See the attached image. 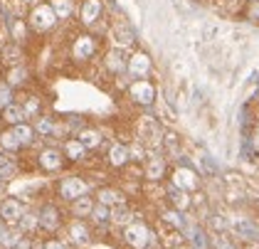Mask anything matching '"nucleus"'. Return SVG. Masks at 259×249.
<instances>
[{
  "label": "nucleus",
  "instance_id": "nucleus-1",
  "mask_svg": "<svg viewBox=\"0 0 259 249\" xmlns=\"http://www.w3.org/2000/svg\"><path fill=\"white\" fill-rule=\"evenodd\" d=\"M151 237H153V232L148 230L146 222H139V220H134L128 227H123V242L131 249H146L151 244Z\"/></svg>",
  "mask_w": 259,
  "mask_h": 249
},
{
  "label": "nucleus",
  "instance_id": "nucleus-2",
  "mask_svg": "<svg viewBox=\"0 0 259 249\" xmlns=\"http://www.w3.org/2000/svg\"><path fill=\"white\" fill-rule=\"evenodd\" d=\"M84 195H89V183L79 178V175H67L60 180V197L67 202H74Z\"/></svg>",
  "mask_w": 259,
  "mask_h": 249
},
{
  "label": "nucleus",
  "instance_id": "nucleus-3",
  "mask_svg": "<svg viewBox=\"0 0 259 249\" xmlns=\"http://www.w3.org/2000/svg\"><path fill=\"white\" fill-rule=\"evenodd\" d=\"M25 205H22L18 197H5L3 202H0V222L5 225V227H13V225H18L20 222V217L25 215Z\"/></svg>",
  "mask_w": 259,
  "mask_h": 249
},
{
  "label": "nucleus",
  "instance_id": "nucleus-4",
  "mask_svg": "<svg viewBox=\"0 0 259 249\" xmlns=\"http://www.w3.org/2000/svg\"><path fill=\"white\" fill-rule=\"evenodd\" d=\"M128 96L136 101V104H143V106H151L153 99H156V87L148 81V79H139L128 87Z\"/></svg>",
  "mask_w": 259,
  "mask_h": 249
},
{
  "label": "nucleus",
  "instance_id": "nucleus-5",
  "mask_svg": "<svg viewBox=\"0 0 259 249\" xmlns=\"http://www.w3.org/2000/svg\"><path fill=\"white\" fill-rule=\"evenodd\" d=\"M37 220H40V227L45 232L60 230V225H62V215H60V210H57V205H52V202L42 205V210L37 212Z\"/></svg>",
  "mask_w": 259,
  "mask_h": 249
},
{
  "label": "nucleus",
  "instance_id": "nucleus-6",
  "mask_svg": "<svg viewBox=\"0 0 259 249\" xmlns=\"http://www.w3.org/2000/svg\"><path fill=\"white\" fill-rule=\"evenodd\" d=\"M55 22H57V15H55V10L50 5H37L32 10V15H30V25L35 30H50Z\"/></svg>",
  "mask_w": 259,
  "mask_h": 249
},
{
  "label": "nucleus",
  "instance_id": "nucleus-7",
  "mask_svg": "<svg viewBox=\"0 0 259 249\" xmlns=\"http://www.w3.org/2000/svg\"><path fill=\"white\" fill-rule=\"evenodd\" d=\"M198 185H200L198 175L190 171V168H176V171H173V188L190 192V190H195Z\"/></svg>",
  "mask_w": 259,
  "mask_h": 249
},
{
  "label": "nucleus",
  "instance_id": "nucleus-8",
  "mask_svg": "<svg viewBox=\"0 0 259 249\" xmlns=\"http://www.w3.org/2000/svg\"><path fill=\"white\" fill-rule=\"evenodd\" d=\"M67 234H69V242H72V244H77V247L89 244V239H92V232H89V227L84 225V220H74V222H69Z\"/></svg>",
  "mask_w": 259,
  "mask_h": 249
},
{
  "label": "nucleus",
  "instance_id": "nucleus-9",
  "mask_svg": "<svg viewBox=\"0 0 259 249\" xmlns=\"http://www.w3.org/2000/svg\"><path fill=\"white\" fill-rule=\"evenodd\" d=\"M40 165L47 173L60 171L62 165H64V153L57 151V148H45V151L40 153Z\"/></svg>",
  "mask_w": 259,
  "mask_h": 249
},
{
  "label": "nucleus",
  "instance_id": "nucleus-10",
  "mask_svg": "<svg viewBox=\"0 0 259 249\" xmlns=\"http://www.w3.org/2000/svg\"><path fill=\"white\" fill-rule=\"evenodd\" d=\"M97 202L99 205H106V208H119V205H126V197L123 192H119L116 188H101L97 192Z\"/></svg>",
  "mask_w": 259,
  "mask_h": 249
},
{
  "label": "nucleus",
  "instance_id": "nucleus-11",
  "mask_svg": "<svg viewBox=\"0 0 259 249\" xmlns=\"http://www.w3.org/2000/svg\"><path fill=\"white\" fill-rule=\"evenodd\" d=\"M148 69H151V57L146 55V52H136L134 57L128 59V74H134V77H146L148 74Z\"/></svg>",
  "mask_w": 259,
  "mask_h": 249
},
{
  "label": "nucleus",
  "instance_id": "nucleus-12",
  "mask_svg": "<svg viewBox=\"0 0 259 249\" xmlns=\"http://www.w3.org/2000/svg\"><path fill=\"white\" fill-rule=\"evenodd\" d=\"M94 50H97V42H94V37L81 35V37H77L74 47H72V55H74V59H89L92 55H94Z\"/></svg>",
  "mask_w": 259,
  "mask_h": 249
},
{
  "label": "nucleus",
  "instance_id": "nucleus-13",
  "mask_svg": "<svg viewBox=\"0 0 259 249\" xmlns=\"http://www.w3.org/2000/svg\"><path fill=\"white\" fill-rule=\"evenodd\" d=\"M160 141V126L153 121V118H143L141 121V143L146 146V143H158Z\"/></svg>",
  "mask_w": 259,
  "mask_h": 249
},
{
  "label": "nucleus",
  "instance_id": "nucleus-14",
  "mask_svg": "<svg viewBox=\"0 0 259 249\" xmlns=\"http://www.w3.org/2000/svg\"><path fill=\"white\" fill-rule=\"evenodd\" d=\"M128 160H131V158H128V146L114 143V146L109 148V163H111L114 168H123Z\"/></svg>",
  "mask_w": 259,
  "mask_h": 249
},
{
  "label": "nucleus",
  "instance_id": "nucleus-15",
  "mask_svg": "<svg viewBox=\"0 0 259 249\" xmlns=\"http://www.w3.org/2000/svg\"><path fill=\"white\" fill-rule=\"evenodd\" d=\"M101 15V0H84L81 5V22L84 25H92L97 22Z\"/></svg>",
  "mask_w": 259,
  "mask_h": 249
},
{
  "label": "nucleus",
  "instance_id": "nucleus-16",
  "mask_svg": "<svg viewBox=\"0 0 259 249\" xmlns=\"http://www.w3.org/2000/svg\"><path fill=\"white\" fill-rule=\"evenodd\" d=\"M232 230H235V234L244 237V239H259V227L254 222H249V220H235Z\"/></svg>",
  "mask_w": 259,
  "mask_h": 249
},
{
  "label": "nucleus",
  "instance_id": "nucleus-17",
  "mask_svg": "<svg viewBox=\"0 0 259 249\" xmlns=\"http://www.w3.org/2000/svg\"><path fill=\"white\" fill-rule=\"evenodd\" d=\"M25 111H22L20 104H8L5 109H3V121L5 123H10V126H18V123H25Z\"/></svg>",
  "mask_w": 259,
  "mask_h": 249
},
{
  "label": "nucleus",
  "instance_id": "nucleus-18",
  "mask_svg": "<svg viewBox=\"0 0 259 249\" xmlns=\"http://www.w3.org/2000/svg\"><path fill=\"white\" fill-rule=\"evenodd\" d=\"M163 175H165V158L153 155V158L146 163V178H148V180H160Z\"/></svg>",
  "mask_w": 259,
  "mask_h": 249
},
{
  "label": "nucleus",
  "instance_id": "nucleus-19",
  "mask_svg": "<svg viewBox=\"0 0 259 249\" xmlns=\"http://www.w3.org/2000/svg\"><path fill=\"white\" fill-rule=\"evenodd\" d=\"M168 195H170L168 200H170L173 210L183 212V210H188V208H190V192L178 190V188H170V190H168Z\"/></svg>",
  "mask_w": 259,
  "mask_h": 249
},
{
  "label": "nucleus",
  "instance_id": "nucleus-20",
  "mask_svg": "<svg viewBox=\"0 0 259 249\" xmlns=\"http://www.w3.org/2000/svg\"><path fill=\"white\" fill-rule=\"evenodd\" d=\"M64 155L69 158V160H84V155H87V148L79 143V138H69L67 143H64Z\"/></svg>",
  "mask_w": 259,
  "mask_h": 249
},
{
  "label": "nucleus",
  "instance_id": "nucleus-21",
  "mask_svg": "<svg viewBox=\"0 0 259 249\" xmlns=\"http://www.w3.org/2000/svg\"><path fill=\"white\" fill-rule=\"evenodd\" d=\"M111 222L119 225V227H128L134 222V212L128 210L126 205H119V208H111Z\"/></svg>",
  "mask_w": 259,
  "mask_h": 249
},
{
  "label": "nucleus",
  "instance_id": "nucleus-22",
  "mask_svg": "<svg viewBox=\"0 0 259 249\" xmlns=\"http://www.w3.org/2000/svg\"><path fill=\"white\" fill-rule=\"evenodd\" d=\"M10 131H13L15 138L20 141V146H30V143L35 141V136H37L35 134V129H32L30 123H18V126H13Z\"/></svg>",
  "mask_w": 259,
  "mask_h": 249
},
{
  "label": "nucleus",
  "instance_id": "nucleus-23",
  "mask_svg": "<svg viewBox=\"0 0 259 249\" xmlns=\"http://www.w3.org/2000/svg\"><path fill=\"white\" fill-rule=\"evenodd\" d=\"M79 143L89 151V148H99L101 146V134L97 129H81L79 131Z\"/></svg>",
  "mask_w": 259,
  "mask_h": 249
},
{
  "label": "nucleus",
  "instance_id": "nucleus-24",
  "mask_svg": "<svg viewBox=\"0 0 259 249\" xmlns=\"http://www.w3.org/2000/svg\"><path fill=\"white\" fill-rule=\"evenodd\" d=\"M94 205H97V202H94L89 195H84V197L72 202V212H74V217H89L92 210H94Z\"/></svg>",
  "mask_w": 259,
  "mask_h": 249
},
{
  "label": "nucleus",
  "instance_id": "nucleus-25",
  "mask_svg": "<svg viewBox=\"0 0 259 249\" xmlns=\"http://www.w3.org/2000/svg\"><path fill=\"white\" fill-rule=\"evenodd\" d=\"M18 148H22V146L13 131H3V134H0V151H3V153H15Z\"/></svg>",
  "mask_w": 259,
  "mask_h": 249
},
{
  "label": "nucleus",
  "instance_id": "nucleus-26",
  "mask_svg": "<svg viewBox=\"0 0 259 249\" xmlns=\"http://www.w3.org/2000/svg\"><path fill=\"white\" fill-rule=\"evenodd\" d=\"M18 227H20V232L30 234V232H35L37 227H40V220H37L35 212H25V215L20 217V222H18Z\"/></svg>",
  "mask_w": 259,
  "mask_h": 249
},
{
  "label": "nucleus",
  "instance_id": "nucleus-27",
  "mask_svg": "<svg viewBox=\"0 0 259 249\" xmlns=\"http://www.w3.org/2000/svg\"><path fill=\"white\" fill-rule=\"evenodd\" d=\"M52 10H55V15L62 20H67L72 15V10H74V3L72 0H52V5H50Z\"/></svg>",
  "mask_w": 259,
  "mask_h": 249
},
{
  "label": "nucleus",
  "instance_id": "nucleus-28",
  "mask_svg": "<svg viewBox=\"0 0 259 249\" xmlns=\"http://www.w3.org/2000/svg\"><path fill=\"white\" fill-rule=\"evenodd\" d=\"M97 225H106V222H111V208H106V205H94V210H92V215H89Z\"/></svg>",
  "mask_w": 259,
  "mask_h": 249
},
{
  "label": "nucleus",
  "instance_id": "nucleus-29",
  "mask_svg": "<svg viewBox=\"0 0 259 249\" xmlns=\"http://www.w3.org/2000/svg\"><path fill=\"white\" fill-rule=\"evenodd\" d=\"M163 222H168V225H173L176 230H185V217H183V212L178 210H165L163 215Z\"/></svg>",
  "mask_w": 259,
  "mask_h": 249
},
{
  "label": "nucleus",
  "instance_id": "nucleus-30",
  "mask_svg": "<svg viewBox=\"0 0 259 249\" xmlns=\"http://www.w3.org/2000/svg\"><path fill=\"white\" fill-rule=\"evenodd\" d=\"M13 175H15V163H13V158H8V153L0 151V178H3V180H10Z\"/></svg>",
  "mask_w": 259,
  "mask_h": 249
},
{
  "label": "nucleus",
  "instance_id": "nucleus-31",
  "mask_svg": "<svg viewBox=\"0 0 259 249\" xmlns=\"http://www.w3.org/2000/svg\"><path fill=\"white\" fill-rule=\"evenodd\" d=\"M35 134H40V136H50L52 131H55V121L50 118V116H40L37 121H35Z\"/></svg>",
  "mask_w": 259,
  "mask_h": 249
},
{
  "label": "nucleus",
  "instance_id": "nucleus-32",
  "mask_svg": "<svg viewBox=\"0 0 259 249\" xmlns=\"http://www.w3.org/2000/svg\"><path fill=\"white\" fill-rule=\"evenodd\" d=\"M25 79H27V72H25L22 67H18V69H13V72L8 74V87H20Z\"/></svg>",
  "mask_w": 259,
  "mask_h": 249
},
{
  "label": "nucleus",
  "instance_id": "nucleus-33",
  "mask_svg": "<svg viewBox=\"0 0 259 249\" xmlns=\"http://www.w3.org/2000/svg\"><path fill=\"white\" fill-rule=\"evenodd\" d=\"M128 158H131V160H143V158H146V146H143V143H141V141H136V143H134V146H128Z\"/></svg>",
  "mask_w": 259,
  "mask_h": 249
},
{
  "label": "nucleus",
  "instance_id": "nucleus-34",
  "mask_svg": "<svg viewBox=\"0 0 259 249\" xmlns=\"http://www.w3.org/2000/svg\"><path fill=\"white\" fill-rule=\"evenodd\" d=\"M190 242H193V247L195 249H207V244H210V242H207V234H205V232H200V230L193 232Z\"/></svg>",
  "mask_w": 259,
  "mask_h": 249
},
{
  "label": "nucleus",
  "instance_id": "nucleus-35",
  "mask_svg": "<svg viewBox=\"0 0 259 249\" xmlns=\"http://www.w3.org/2000/svg\"><path fill=\"white\" fill-rule=\"evenodd\" d=\"M106 64H109V69L121 72V69H123V59H121V52H111V55H109V59H106Z\"/></svg>",
  "mask_w": 259,
  "mask_h": 249
},
{
  "label": "nucleus",
  "instance_id": "nucleus-36",
  "mask_svg": "<svg viewBox=\"0 0 259 249\" xmlns=\"http://www.w3.org/2000/svg\"><path fill=\"white\" fill-rule=\"evenodd\" d=\"M8 104H13V92L8 84H0V109H5Z\"/></svg>",
  "mask_w": 259,
  "mask_h": 249
},
{
  "label": "nucleus",
  "instance_id": "nucleus-37",
  "mask_svg": "<svg viewBox=\"0 0 259 249\" xmlns=\"http://www.w3.org/2000/svg\"><path fill=\"white\" fill-rule=\"evenodd\" d=\"M37 109H40V99L37 96H32L25 106H22V111H25V116H32V114H37Z\"/></svg>",
  "mask_w": 259,
  "mask_h": 249
},
{
  "label": "nucleus",
  "instance_id": "nucleus-38",
  "mask_svg": "<svg viewBox=\"0 0 259 249\" xmlns=\"http://www.w3.org/2000/svg\"><path fill=\"white\" fill-rule=\"evenodd\" d=\"M163 141H165V146H168V151H170V153H178V136L176 134H165Z\"/></svg>",
  "mask_w": 259,
  "mask_h": 249
},
{
  "label": "nucleus",
  "instance_id": "nucleus-39",
  "mask_svg": "<svg viewBox=\"0 0 259 249\" xmlns=\"http://www.w3.org/2000/svg\"><path fill=\"white\" fill-rule=\"evenodd\" d=\"M42 249H69V244H67V242H62V239H55V237H52V239H47V242L42 244Z\"/></svg>",
  "mask_w": 259,
  "mask_h": 249
},
{
  "label": "nucleus",
  "instance_id": "nucleus-40",
  "mask_svg": "<svg viewBox=\"0 0 259 249\" xmlns=\"http://www.w3.org/2000/svg\"><path fill=\"white\" fill-rule=\"evenodd\" d=\"M3 55L8 57V62H18V57H20V50H18V47H8Z\"/></svg>",
  "mask_w": 259,
  "mask_h": 249
},
{
  "label": "nucleus",
  "instance_id": "nucleus-41",
  "mask_svg": "<svg viewBox=\"0 0 259 249\" xmlns=\"http://www.w3.org/2000/svg\"><path fill=\"white\" fill-rule=\"evenodd\" d=\"M215 247H218V249H235V247H232V244H230V242H227V239H225V237H218V242H215Z\"/></svg>",
  "mask_w": 259,
  "mask_h": 249
},
{
  "label": "nucleus",
  "instance_id": "nucleus-42",
  "mask_svg": "<svg viewBox=\"0 0 259 249\" xmlns=\"http://www.w3.org/2000/svg\"><path fill=\"white\" fill-rule=\"evenodd\" d=\"M252 18H259V5L254 8V10H252Z\"/></svg>",
  "mask_w": 259,
  "mask_h": 249
},
{
  "label": "nucleus",
  "instance_id": "nucleus-43",
  "mask_svg": "<svg viewBox=\"0 0 259 249\" xmlns=\"http://www.w3.org/2000/svg\"><path fill=\"white\" fill-rule=\"evenodd\" d=\"M3 183H5V180H3V178H0V185H3Z\"/></svg>",
  "mask_w": 259,
  "mask_h": 249
},
{
  "label": "nucleus",
  "instance_id": "nucleus-44",
  "mask_svg": "<svg viewBox=\"0 0 259 249\" xmlns=\"http://www.w3.org/2000/svg\"><path fill=\"white\" fill-rule=\"evenodd\" d=\"M254 3H259V0H254Z\"/></svg>",
  "mask_w": 259,
  "mask_h": 249
}]
</instances>
